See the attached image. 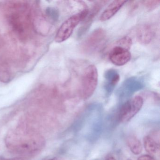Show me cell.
<instances>
[{"label":"cell","instance_id":"6da1fadb","mask_svg":"<svg viewBox=\"0 0 160 160\" xmlns=\"http://www.w3.org/2000/svg\"><path fill=\"white\" fill-rule=\"evenodd\" d=\"M5 144L12 153L26 157L41 152L45 147L46 140L37 132L18 127L8 132Z\"/></svg>","mask_w":160,"mask_h":160},{"label":"cell","instance_id":"7a4b0ae2","mask_svg":"<svg viewBox=\"0 0 160 160\" xmlns=\"http://www.w3.org/2000/svg\"><path fill=\"white\" fill-rule=\"evenodd\" d=\"M30 12L24 2H12L7 8L8 23L15 33L22 39L27 38L31 30Z\"/></svg>","mask_w":160,"mask_h":160},{"label":"cell","instance_id":"3957f363","mask_svg":"<svg viewBox=\"0 0 160 160\" xmlns=\"http://www.w3.org/2000/svg\"><path fill=\"white\" fill-rule=\"evenodd\" d=\"M88 12L89 10L85 8L65 20L56 33L55 42L57 43H61L69 39L79 22L83 21L87 17Z\"/></svg>","mask_w":160,"mask_h":160},{"label":"cell","instance_id":"277c9868","mask_svg":"<svg viewBox=\"0 0 160 160\" xmlns=\"http://www.w3.org/2000/svg\"><path fill=\"white\" fill-rule=\"evenodd\" d=\"M98 82V73L97 68L93 64L86 68L81 78L80 94L84 100L91 97L93 94Z\"/></svg>","mask_w":160,"mask_h":160},{"label":"cell","instance_id":"5b68a950","mask_svg":"<svg viewBox=\"0 0 160 160\" xmlns=\"http://www.w3.org/2000/svg\"><path fill=\"white\" fill-rule=\"evenodd\" d=\"M106 36V32L103 29L95 30L81 44V51L87 54H92L97 52L102 47Z\"/></svg>","mask_w":160,"mask_h":160},{"label":"cell","instance_id":"8992f818","mask_svg":"<svg viewBox=\"0 0 160 160\" xmlns=\"http://www.w3.org/2000/svg\"><path fill=\"white\" fill-rule=\"evenodd\" d=\"M144 101L142 97L137 96L128 100L122 106L120 109L119 118L123 122L129 121L142 108Z\"/></svg>","mask_w":160,"mask_h":160},{"label":"cell","instance_id":"52a82bcc","mask_svg":"<svg viewBox=\"0 0 160 160\" xmlns=\"http://www.w3.org/2000/svg\"><path fill=\"white\" fill-rule=\"evenodd\" d=\"M145 87V81L143 78L140 77H131L122 83L118 89V94L120 97L131 96Z\"/></svg>","mask_w":160,"mask_h":160},{"label":"cell","instance_id":"ba28073f","mask_svg":"<svg viewBox=\"0 0 160 160\" xmlns=\"http://www.w3.org/2000/svg\"><path fill=\"white\" fill-rule=\"evenodd\" d=\"M108 1H101L95 2L93 3L90 10H89L88 13L84 20L81 27L79 28L77 32L78 38H80L84 36L92 26L94 18L99 12L101 9L106 4Z\"/></svg>","mask_w":160,"mask_h":160},{"label":"cell","instance_id":"9c48e42d","mask_svg":"<svg viewBox=\"0 0 160 160\" xmlns=\"http://www.w3.org/2000/svg\"><path fill=\"white\" fill-rule=\"evenodd\" d=\"M131 53L128 49L118 46L114 47L109 52V59L116 66H121L128 63L131 59Z\"/></svg>","mask_w":160,"mask_h":160},{"label":"cell","instance_id":"30bf717a","mask_svg":"<svg viewBox=\"0 0 160 160\" xmlns=\"http://www.w3.org/2000/svg\"><path fill=\"white\" fill-rule=\"evenodd\" d=\"M104 78H105L103 84L104 91L106 95L109 96L112 94L119 81V74L115 69H108L105 72Z\"/></svg>","mask_w":160,"mask_h":160},{"label":"cell","instance_id":"8fae6325","mask_svg":"<svg viewBox=\"0 0 160 160\" xmlns=\"http://www.w3.org/2000/svg\"><path fill=\"white\" fill-rule=\"evenodd\" d=\"M154 35L153 27L150 24L146 23L140 25L136 31L138 41L142 44H148L152 41Z\"/></svg>","mask_w":160,"mask_h":160},{"label":"cell","instance_id":"7c38bea8","mask_svg":"<svg viewBox=\"0 0 160 160\" xmlns=\"http://www.w3.org/2000/svg\"><path fill=\"white\" fill-rule=\"evenodd\" d=\"M127 2L126 1L122 0L112 2L101 15L100 20L106 21L112 18Z\"/></svg>","mask_w":160,"mask_h":160},{"label":"cell","instance_id":"4fadbf2b","mask_svg":"<svg viewBox=\"0 0 160 160\" xmlns=\"http://www.w3.org/2000/svg\"><path fill=\"white\" fill-rule=\"evenodd\" d=\"M144 148L146 151L151 154H154L159 151L160 146L155 141L148 136H145L143 138Z\"/></svg>","mask_w":160,"mask_h":160},{"label":"cell","instance_id":"5bb4252c","mask_svg":"<svg viewBox=\"0 0 160 160\" xmlns=\"http://www.w3.org/2000/svg\"><path fill=\"white\" fill-rule=\"evenodd\" d=\"M127 144L132 152L135 155L141 153L142 150V145L139 139L134 136H131L127 138Z\"/></svg>","mask_w":160,"mask_h":160},{"label":"cell","instance_id":"9a60e30c","mask_svg":"<svg viewBox=\"0 0 160 160\" xmlns=\"http://www.w3.org/2000/svg\"><path fill=\"white\" fill-rule=\"evenodd\" d=\"M11 79V74L9 68L4 62L0 58V81L8 83Z\"/></svg>","mask_w":160,"mask_h":160},{"label":"cell","instance_id":"2e32d148","mask_svg":"<svg viewBox=\"0 0 160 160\" xmlns=\"http://www.w3.org/2000/svg\"><path fill=\"white\" fill-rule=\"evenodd\" d=\"M132 44V41L130 37L125 36L120 39L117 42V46L129 50Z\"/></svg>","mask_w":160,"mask_h":160},{"label":"cell","instance_id":"e0dca14e","mask_svg":"<svg viewBox=\"0 0 160 160\" xmlns=\"http://www.w3.org/2000/svg\"><path fill=\"white\" fill-rule=\"evenodd\" d=\"M143 5L148 11H152L158 8L160 5V0H151L142 1Z\"/></svg>","mask_w":160,"mask_h":160},{"label":"cell","instance_id":"ac0fdd59","mask_svg":"<svg viewBox=\"0 0 160 160\" xmlns=\"http://www.w3.org/2000/svg\"><path fill=\"white\" fill-rule=\"evenodd\" d=\"M137 160H155V159L150 155H143L139 156Z\"/></svg>","mask_w":160,"mask_h":160},{"label":"cell","instance_id":"d6986e66","mask_svg":"<svg viewBox=\"0 0 160 160\" xmlns=\"http://www.w3.org/2000/svg\"><path fill=\"white\" fill-rule=\"evenodd\" d=\"M2 160H30L27 157H17V158H12V159H4Z\"/></svg>","mask_w":160,"mask_h":160},{"label":"cell","instance_id":"ffe728a7","mask_svg":"<svg viewBox=\"0 0 160 160\" xmlns=\"http://www.w3.org/2000/svg\"><path fill=\"white\" fill-rule=\"evenodd\" d=\"M106 160H116L114 157H112V156H110V157H108Z\"/></svg>","mask_w":160,"mask_h":160},{"label":"cell","instance_id":"44dd1931","mask_svg":"<svg viewBox=\"0 0 160 160\" xmlns=\"http://www.w3.org/2000/svg\"><path fill=\"white\" fill-rule=\"evenodd\" d=\"M60 160L59 159H58V158H52V159H48V160Z\"/></svg>","mask_w":160,"mask_h":160},{"label":"cell","instance_id":"7402d4cb","mask_svg":"<svg viewBox=\"0 0 160 160\" xmlns=\"http://www.w3.org/2000/svg\"><path fill=\"white\" fill-rule=\"evenodd\" d=\"M127 160H132L131 159H128Z\"/></svg>","mask_w":160,"mask_h":160}]
</instances>
